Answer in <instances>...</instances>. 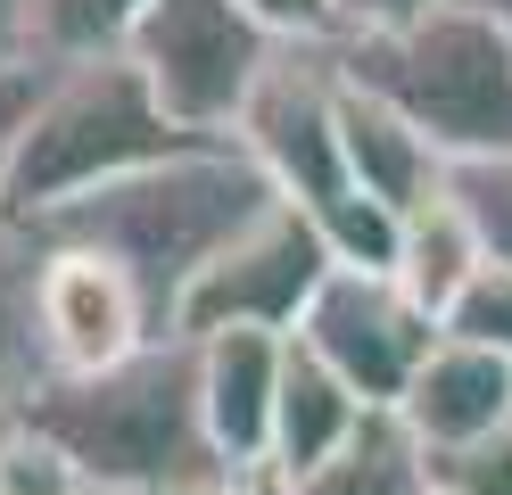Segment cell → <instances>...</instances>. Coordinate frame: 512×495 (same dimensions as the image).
I'll return each mask as SVG.
<instances>
[{"label":"cell","instance_id":"obj_1","mask_svg":"<svg viewBox=\"0 0 512 495\" xmlns=\"http://www.w3.org/2000/svg\"><path fill=\"white\" fill-rule=\"evenodd\" d=\"M265 207H281V182L256 165L248 141L215 132V141H190L174 157L141 165V174H116L100 190L67 198V207L42 215V223L58 231V240L108 248L124 273L141 281L149 322H157V339H166L174 314H182V297H190V281H199Z\"/></svg>","mask_w":512,"mask_h":495},{"label":"cell","instance_id":"obj_2","mask_svg":"<svg viewBox=\"0 0 512 495\" xmlns=\"http://www.w3.org/2000/svg\"><path fill=\"white\" fill-rule=\"evenodd\" d=\"M25 421L50 429L83 462L91 487H124V495H182L199 471L223 462L199 413V347L174 330L108 372H50L25 396Z\"/></svg>","mask_w":512,"mask_h":495},{"label":"cell","instance_id":"obj_3","mask_svg":"<svg viewBox=\"0 0 512 495\" xmlns=\"http://www.w3.org/2000/svg\"><path fill=\"white\" fill-rule=\"evenodd\" d=\"M339 66L405 108L446 157H512V17L479 0H438L389 33H331Z\"/></svg>","mask_w":512,"mask_h":495},{"label":"cell","instance_id":"obj_4","mask_svg":"<svg viewBox=\"0 0 512 495\" xmlns=\"http://www.w3.org/2000/svg\"><path fill=\"white\" fill-rule=\"evenodd\" d=\"M190 141H215V132H190L166 99L149 91V75L133 66V50L58 58L42 108H34V124H25L17 157H9L0 198H17L25 215H58L67 198L100 190L116 174H141V165L174 157Z\"/></svg>","mask_w":512,"mask_h":495},{"label":"cell","instance_id":"obj_5","mask_svg":"<svg viewBox=\"0 0 512 495\" xmlns=\"http://www.w3.org/2000/svg\"><path fill=\"white\" fill-rule=\"evenodd\" d=\"M281 42L290 33H273L248 0H149L124 50L190 132H232L256 83L273 75Z\"/></svg>","mask_w":512,"mask_h":495},{"label":"cell","instance_id":"obj_6","mask_svg":"<svg viewBox=\"0 0 512 495\" xmlns=\"http://www.w3.org/2000/svg\"><path fill=\"white\" fill-rule=\"evenodd\" d=\"M232 141L256 149V165L281 182V198H298L306 215H331L356 174H347V141H339V42H281L273 75L256 83V99L240 108Z\"/></svg>","mask_w":512,"mask_h":495},{"label":"cell","instance_id":"obj_7","mask_svg":"<svg viewBox=\"0 0 512 495\" xmlns=\"http://www.w3.org/2000/svg\"><path fill=\"white\" fill-rule=\"evenodd\" d=\"M331 240L323 223H314L298 198H281V207H265L232 248H223L199 281H190L182 314H174V339H207V330L223 322H265V330H298L314 289L331 281Z\"/></svg>","mask_w":512,"mask_h":495},{"label":"cell","instance_id":"obj_8","mask_svg":"<svg viewBox=\"0 0 512 495\" xmlns=\"http://www.w3.org/2000/svg\"><path fill=\"white\" fill-rule=\"evenodd\" d=\"M298 339L331 363V372L364 396V405H405L422 355L446 339V322L413 297L397 273H364V264H331V281L314 289Z\"/></svg>","mask_w":512,"mask_h":495},{"label":"cell","instance_id":"obj_9","mask_svg":"<svg viewBox=\"0 0 512 495\" xmlns=\"http://www.w3.org/2000/svg\"><path fill=\"white\" fill-rule=\"evenodd\" d=\"M42 339L58 372H108L133 347L157 339L141 281L124 273L108 248L91 240H58L50 231V264H42Z\"/></svg>","mask_w":512,"mask_h":495},{"label":"cell","instance_id":"obj_10","mask_svg":"<svg viewBox=\"0 0 512 495\" xmlns=\"http://www.w3.org/2000/svg\"><path fill=\"white\" fill-rule=\"evenodd\" d=\"M199 347V413L223 462H265L273 454V413H281V372H290V330L265 322H223Z\"/></svg>","mask_w":512,"mask_h":495},{"label":"cell","instance_id":"obj_11","mask_svg":"<svg viewBox=\"0 0 512 495\" xmlns=\"http://www.w3.org/2000/svg\"><path fill=\"white\" fill-rule=\"evenodd\" d=\"M339 141H347V174H356V190L389 198L397 215L430 207V198L455 182V157H446L405 108H389L380 91H364L347 66H339Z\"/></svg>","mask_w":512,"mask_h":495},{"label":"cell","instance_id":"obj_12","mask_svg":"<svg viewBox=\"0 0 512 495\" xmlns=\"http://www.w3.org/2000/svg\"><path fill=\"white\" fill-rule=\"evenodd\" d=\"M405 429L422 446H463V438H488V429L512 421V355L479 347V339H446L422 355V372L405 388Z\"/></svg>","mask_w":512,"mask_h":495},{"label":"cell","instance_id":"obj_13","mask_svg":"<svg viewBox=\"0 0 512 495\" xmlns=\"http://www.w3.org/2000/svg\"><path fill=\"white\" fill-rule=\"evenodd\" d=\"M42 264H50V223L0 198V421L25 413V396L58 372L42 339Z\"/></svg>","mask_w":512,"mask_h":495},{"label":"cell","instance_id":"obj_14","mask_svg":"<svg viewBox=\"0 0 512 495\" xmlns=\"http://www.w3.org/2000/svg\"><path fill=\"white\" fill-rule=\"evenodd\" d=\"M364 413H380V405H364V396L290 330V372H281V413H273V462L281 471L298 479L314 462H331L364 429Z\"/></svg>","mask_w":512,"mask_h":495},{"label":"cell","instance_id":"obj_15","mask_svg":"<svg viewBox=\"0 0 512 495\" xmlns=\"http://www.w3.org/2000/svg\"><path fill=\"white\" fill-rule=\"evenodd\" d=\"M298 495H438L430 487V446L405 429L397 405H380V413H364V429L331 462L298 471Z\"/></svg>","mask_w":512,"mask_h":495},{"label":"cell","instance_id":"obj_16","mask_svg":"<svg viewBox=\"0 0 512 495\" xmlns=\"http://www.w3.org/2000/svg\"><path fill=\"white\" fill-rule=\"evenodd\" d=\"M488 264V231L471 223V207L455 190H438L430 207L405 215V240H397V281L422 297V306L446 322V306L471 289V273Z\"/></svg>","mask_w":512,"mask_h":495},{"label":"cell","instance_id":"obj_17","mask_svg":"<svg viewBox=\"0 0 512 495\" xmlns=\"http://www.w3.org/2000/svg\"><path fill=\"white\" fill-rule=\"evenodd\" d=\"M149 0H42L34 9V50L42 58H100L133 42V17Z\"/></svg>","mask_w":512,"mask_h":495},{"label":"cell","instance_id":"obj_18","mask_svg":"<svg viewBox=\"0 0 512 495\" xmlns=\"http://www.w3.org/2000/svg\"><path fill=\"white\" fill-rule=\"evenodd\" d=\"M83 462L50 438V429H34L25 413H9V429H0V495H83Z\"/></svg>","mask_w":512,"mask_h":495},{"label":"cell","instance_id":"obj_19","mask_svg":"<svg viewBox=\"0 0 512 495\" xmlns=\"http://www.w3.org/2000/svg\"><path fill=\"white\" fill-rule=\"evenodd\" d=\"M430 487L438 495H512V421L463 446H430Z\"/></svg>","mask_w":512,"mask_h":495},{"label":"cell","instance_id":"obj_20","mask_svg":"<svg viewBox=\"0 0 512 495\" xmlns=\"http://www.w3.org/2000/svg\"><path fill=\"white\" fill-rule=\"evenodd\" d=\"M446 190H455L471 207V223L488 231V256L512 264V157H463Z\"/></svg>","mask_w":512,"mask_h":495},{"label":"cell","instance_id":"obj_21","mask_svg":"<svg viewBox=\"0 0 512 495\" xmlns=\"http://www.w3.org/2000/svg\"><path fill=\"white\" fill-rule=\"evenodd\" d=\"M446 330L455 339H479V347H496V355H512V264H479L471 273V289L446 306Z\"/></svg>","mask_w":512,"mask_h":495},{"label":"cell","instance_id":"obj_22","mask_svg":"<svg viewBox=\"0 0 512 495\" xmlns=\"http://www.w3.org/2000/svg\"><path fill=\"white\" fill-rule=\"evenodd\" d=\"M50 75H58V58L0 66V182H9V157H17V141H25V124H34V108H42Z\"/></svg>","mask_w":512,"mask_h":495},{"label":"cell","instance_id":"obj_23","mask_svg":"<svg viewBox=\"0 0 512 495\" xmlns=\"http://www.w3.org/2000/svg\"><path fill=\"white\" fill-rule=\"evenodd\" d=\"M182 495H298V479L265 454V462H215V471H199Z\"/></svg>","mask_w":512,"mask_h":495},{"label":"cell","instance_id":"obj_24","mask_svg":"<svg viewBox=\"0 0 512 495\" xmlns=\"http://www.w3.org/2000/svg\"><path fill=\"white\" fill-rule=\"evenodd\" d=\"M256 17L290 42H314V33H339V0H248Z\"/></svg>","mask_w":512,"mask_h":495},{"label":"cell","instance_id":"obj_25","mask_svg":"<svg viewBox=\"0 0 512 495\" xmlns=\"http://www.w3.org/2000/svg\"><path fill=\"white\" fill-rule=\"evenodd\" d=\"M430 9L438 0H339V33H389V25H413Z\"/></svg>","mask_w":512,"mask_h":495},{"label":"cell","instance_id":"obj_26","mask_svg":"<svg viewBox=\"0 0 512 495\" xmlns=\"http://www.w3.org/2000/svg\"><path fill=\"white\" fill-rule=\"evenodd\" d=\"M34 9H42V0H0V66L42 58V50H34Z\"/></svg>","mask_w":512,"mask_h":495},{"label":"cell","instance_id":"obj_27","mask_svg":"<svg viewBox=\"0 0 512 495\" xmlns=\"http://www.w3.org/2000/svg\"><path fill=\"white\" fill-rule=\"evenodd\" d=\"M479 9H496V17H512V0H479Z\"/></svg>","mask_w":512,"mask_h":495},{"label":"cell","instance_id":"obj_28","mask_svg":"<svg viewBox=\"0 0 512 495\" xmlns=\"http://www.w3.org/2000/svg\"><path fill=\"white\" fill-rule=\"evenodd\" d=\"M83 495H124V487H83Z\"/></svg>","mask_w":512,"mask_h":495}]
</instances>
